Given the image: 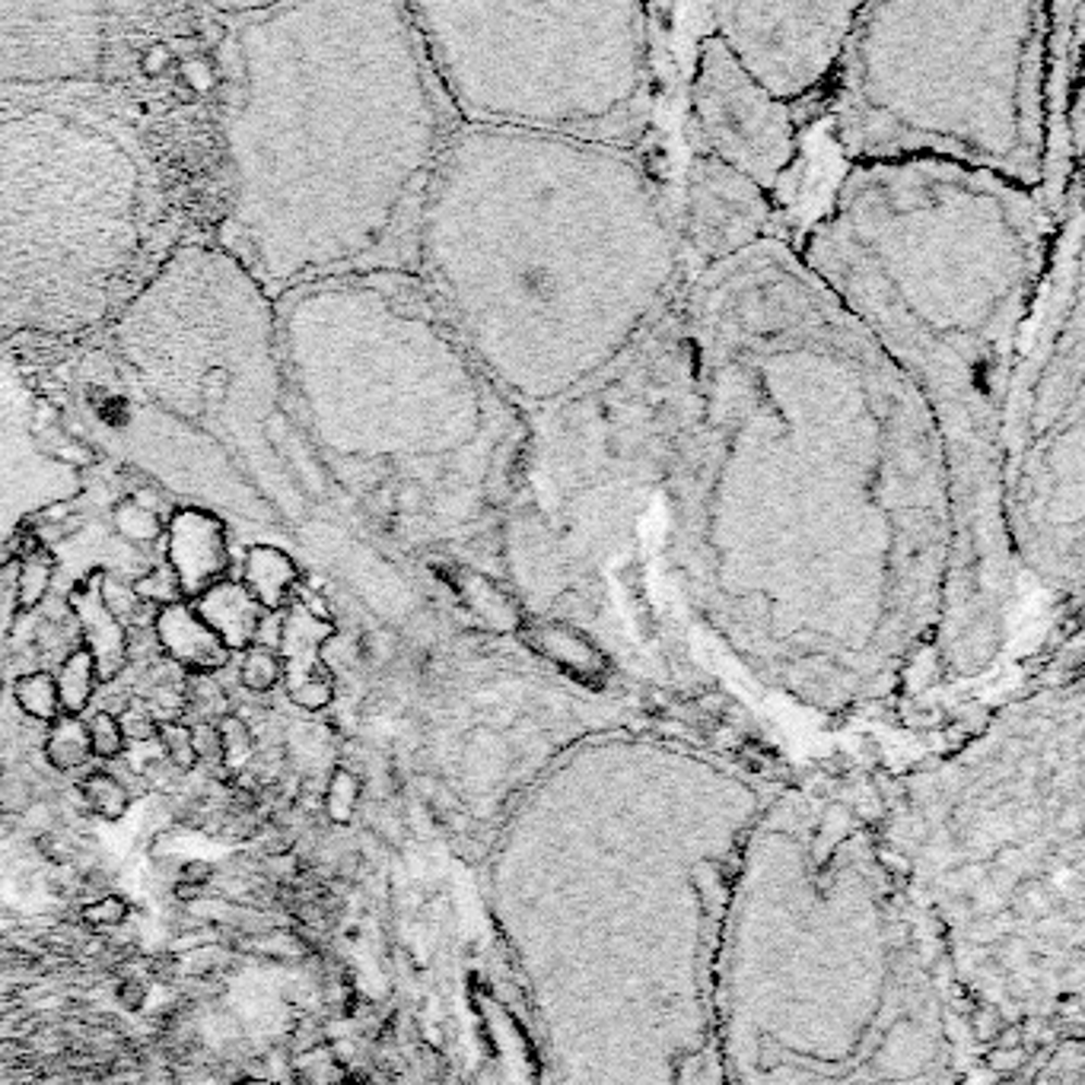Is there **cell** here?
<instances>
[{
	"label": "cell",
	"mask_w": 1085,
	"mask_h": 1085,
	"mask_svg": "<svg viewBox=\"0 0 1085 1085\" xmlns=\"http://www.w3.org/2000/svg\"><path fill=\"white\" fill-rule=\"evenodd\" d=\"M1050 3H860L825 96L850 167L949 163L1038 195Z\"/></svg>",
	"instance_id": "7"
},
{
	"label": "cell",
	"mask_w": 1085,
	"mask_h": 1085,
	"mask_svg": "<svg viewBox=\"0 0 1085 1085\" xmlns=\"http://www.w3.org/2000/svg\"><path fill=\"white\" fill-rule=\"evenodd\" d=\"M115 997H119V1006H125L131 1012H140V1009L147 1006V1000H150V987H147L144 977H134V974H131L125 981H119Z\"/></svg>",
	"instance_id": "40"
},
{
	"label": "cell",
	"mask_w": 1085,
	"mask_h": 1085,
	"mask_svg": "<svg viewBox=\"0 0 1085 1085\" xmlns=\"http://www.w3.org/2000/svg\"><path fill=\"white\" fill-rule=\"evenodd\" d=\"M303 580L299 564L278 544H251L243 560V580L261 612H284L291 592Z\"/></svg>",
	"instance_id": "23"
},
{
	"label": "cell",
	"mask_w": 1085,
	"mask_h": 1085,
	"mask_svg": "<svg viewBox=\"0 0 1085 1085\" xmlns=\"http://www.w3.org/2000/svg\"><path fill=\"white\" fill-rule=\"evenodd\" d=\"M671 157L678 163L668 167V188L691 278H701L710 268L767 239L793 243L787 233L784 205L745 175L685 147H678Z\"/></svg>",
	"instance_id": "14"
},
{
	"label": "cell",
	"mask_w": 1085,
	"mask_h": 1085,
	"mask_svg": "<svg viewBox=\"0 0 1085 1085\" xmlns=\"http://www.w3.org/2000/svg\"><path fill=\"white\" fill-rule=\"evenodd\" d=\"M109 13L102 3H0V84L96 81Z\"/></svg>",
	"instance_id": "15"
},
{
	"label": "cell",
	"mask_w": 1085,
	"mask_h": 1085,
	"mask_svg": "<svg viewBox=\"0 0 1085 1085\" xmlns=\"http://www.w3.org/2000/svg\"><path fill=\"white\" fill-rule=\"evenodd\" d=\"M157 745L163 752V761L175 774H195L198 770V754L192 742V726L185 719H163L157 726Z\"/></svg>",
	"instance_id": "33"
},
{
	"label": "cell",
	"mask_w": 1085,
	"mask_h": 1085,
	"mask_svg": "<svg viewBox=\"0 0 1085 1085\" xmlns=\"http://www.w3.org/2000/svg\"><path fill=\"white\" fill-rule=\"evenodd\" d=\"M1000 509L1022 583L1080 618L1085 535L1083 178L1053 223L1041 287L1006 389Z\"/></svg>",
	"instance_id": "11"
},
{
	"label": "cell",
	"mask_w": 1085,
	"mask_h": 1085,
	"mask_svg": "<svg viewBox=\"0 0 1085 1085\" xmlns=\"http://www.w3.org/2000/svg\"><path fill=\"white\" fill-rule=\"evenodd\" d=\"M167 564L182 602L205 595L210 585L226 580L233 564L230 535L220 513L208 506H182L167 526Z\"/></svg>",
	"instance_id": "18"
},
{
	"label": "cell",
	"mask_w": 1085,
	"mask_h": 1085,
	"mask_svg": "<svg viewBox=\"0 0 1085 1085\" xmlns=\"http://www.w3.org/2000/svg\"><path fill=\"white\" fill-rule=\"evenodd\" d=\"M337 633V627L329 618L306 612V608H291L284 618L281 633H278V656L284 663V688L293 707L319 713L332 707L334 701V675L322 659L325 643Z\"/></svg>",
	"instance_id": "19"
},
{
	"label": "cell",
	"mask_w": 1085,
	"mask_h": 1085,
	"mask_svg": "<svg viewBox=\"0 0 1085 1085\" xmlns=\"http://www.w3.org/2000/svg\"><path fill=\"white\" fill-rule=\"evenodd\" d=\"M802 125L793 106L754 84L729 48L701 26L681 58L678 147L726 163L780 201L802 150Z\"/></svg>",
	"instance_id": "12"
},
{
	"label": "cell",
	"mask_w": 1085,
	"mask_h": 1085,
	"mask_svg": "<svg viewBox=\"0 0 1085 1085\" xmlns=\"http://www.w3.org/2000/svg\"><path fill=\"white\" fill-rule=\"evenodd\" d=\"M71 608L84 633V646L96 659L99 681H115L127 666V633L122 618L102 602L99 574H93L71 592Z\"/></svg>",
	"instance_id": "21"
},
{
	"label": "cell",
	"mask_w": 1085,
	"mask_h": 1085,
	"mask_svg": "<svg viewBox=\"0 0 1085 1085\" xmlns=\"http://www.w3.org/2000/svg\"><path fill=\"white\" fill-rule=\"evenodd\" d=\"M45 761L51 770L58 774H74V770H84L86 764L93 761V752H89V732H86V719L84 716H58L48 732H45L42 742Z\"/></svg>",
	"instance_id": "24"
},
{
	"label": "cell",
	"mask_w": 1085,
	"mask_h": 1085,
	"mask_svg": "<svg viewBox=\"0 0 1085 1085\" xmlns=\"http://www.w3.org/2000/svg\"><path fill=\"white\" fill-rule=\"evenodd\" d=\"M172 64H175V54H172L169 45L163 42H153L147 51H140V61H137L140 74H147V77H160V74H167Z\"/></svg>",
	"instance_id": "39"
},
{
	"label": "cell",
	"mask_w": 1085,
	"mask_h": 1085,
	"mask_svg": "<svg viewBox=\"0 0 1085 1085\" xmlns=\"http://www.w3.org/2000/svg\"><path fill=\"white\" fill-rule=\"evenodd\" d=\"M127 917H131V904H127V898L115 895V891H102L81 908V923L96 929V933L119 929V926H125Z\"/></svg>",
	"instance_id": "35"
},
{
	"label": "cell",
	"mask_w": 1085,
	"mask_h": 1085,
	"mask_svg": "<svg viewBox=\"0 0 1085 1085\" xmlns=\"http://www.w3.org/2000/svg\"><path fill=\"white\" fill-rule=\"evenodd\" d=\"M233 45L213 246L274 303L332 278L408 274L423 192L459 127L408 3H255Z\"/></svg>",
	"instance_id": "4"
},
{
	"label": "cell",
	"mask_w": 1085,
	"mask_h": 1085,
	"mask_svg": "<svg viewBox=\"0 0 1085 1085\" xmlns=\"http://www.w3.org/2000/svg\"><path fill=\"white\" fill-rule=\"evenodd\" d=\"M296 430L363 526L494 630L522 633L501 529L529 418L468 357L411 274L379 271L278 299Z\"/></svg>",
	"instance_id": "5"
},
{
	"label": "cell",
	"mask_w": 1085,
	"mask_h": 1085,
	"mask_svg": "<svg viewBox=\"0 0 1085 1085\" xmlns=\"http://www.w3.org/2000/svg\"><path fill=\"white\" fill-rule=\"evenodd\" d=\"M81 805L99 822H122L131 812V793L109 767H93L77 787Z\"/></svg>",
	"instance_id": "26"
},
{
	"label": "cell",
	"mask_w": 1085,
	"mask_h": 1085,
	"mask_svg": "<svg viewBox=\"0 0 1085 1085\" xmlns=\"http://www.w3.org/2000/svg\"><path fill=\"white\" fill-rule=\"evenodd\" d=\"M1083 45L1085 0H1053L1047 29L1044 89V169L1038 201L1050 220L1060 217L1066 192L1083 178Z\"/></svg>",
	"instance_id": "17"
},
{
	"label": "cell",
	"mask_w": 1085,
	"mask_h": 1085,
	"mask_svg": "<svg viewBox=\"0 0 1085 1085\" xmlns=\"http://www.w3.org/2000/svg\"><path fill=\"white\" fill-rule=\"evenodd\" d=\"M217 881V866L208 863V860H185L178 870H175V885H188V888H198L208 895V888Z\"/></svg>",
	"instance_id": "38"
},
{
	"label": "cell",
	"mask_w": 1085,
	"mask_h": 1085,
	"mask_svg": "<svg viewBox=\"0 0 1085 1085\" xmlns=\"http://www.w3.org/2000/svg\"><path fill=\"white\" fill-rule=\"evenodd\" d=\"M86 491L81 465L51 453L33 430L29 398L0 379V570L13 560L23 526Z\"/></svg>",
	"instance_id": "16"
},
{
	"label": "cell",
	"mask_w": 1085,
	"mask_h": 1085,
	"mask_svg": "<svg viewBox=\"0 0 1085 1085\" xmlns=\"http://www.w3.org/2000/svg\"><path fill=\"white\" fill-rule=\"evenodd\" d=\"M681 312L694 395L659 532L675 621L805 707L881 701L929 666L946 608L936 423L787 239L694 278Z\"/></svg>",
	"instance_id": "1"
},
{
	"label": "cell",
	"mask_w": 1085,
	"mask_h": 1085,
	"mask_svg": "<svg viewBox=\"0 0 1085 1085\" xmlns=\"http://www.w3.org/2000/svg\"><path fill=\"white\" fill-rule=\"evenodd\" d=\"M360 796H363V784H360V774H354L350 767L337 764L329 780L322 784V793H319V802H322V812L325 818L344 828L354 822L357 815V805H360Z\"/></svg>",
	"instance_id": "28"
},
{
	"label": "cell",
	"mask_w": 1085,
	"mask_h": 1085,
	"mask_svg": "<svg viewBox=\"0 0 1085 1085\" xmlns=\"http://www.w3.org/2000/svg\"><path fill=\"white\" fill-rule=\"evenodd\" d=\"M691 395L678 309L618 367L526 415L503 585L526 637L585 675L633 688L698 675L659 580L663 497Z\"/></svg>",
	"instance_id": "6"
},
{
	"label": "cell",
	"mask_w": 1085,
	"mask_h": 1085,
	"mask_svg": "<svg viewBox=\"0 0 1085 1085\" xmlns=\"http://www.w3.org/2000/svg\"><path fill=\"white\" fill-rule=\"evenodd\" d=\"M217 732H220V749H223V770L230 777H239L243 770H249V764L258 754L255 729L239 713H226L217 719Z\"/></svg>",
	"instance_id": "29"
},
{
	"label": "cell",
	"mask_w": 1085,
	"mask_h": 1085,
	"mask_svg": "<svg viewBox=\"0 0 1085 1085\" xmlns=\"http://www.w3.org/2000/svg\"><path fill=\"white\" fill-rule=\"evenodd\" d=\"M115 716H119V726H122L127 742H157L160 719H157V713L147 707L144 701H127L125 710L115 713Z\"/></svg>",
	"instance_id": "36"
},
{
	"label": "cell",
	"mask_w": 1085,
	"mask_h": 1085,
	"mask_svg": "<svg viewBox=\"0 0 1085 1085\" xmlns=\"http://www.w3.org/2000/svg\"><path fill=\"white\" fill-rule=\"evenodd\" d=\"M408 274L526 415L618 367L694 284L668 163L468 125L433 167Z\"/></svg>",
	"instance_id": "3"
},
{
	"label": "cell",
	"mask_w": 1085,
	"mask_h": 1085,
	"mask_svg": "<svg viewBox=\"0 0 1085 1085\" xmlns=\"http://www.w3.org/2000/svg\"><path fill=\"white\" fill-rule=\"evenodd\" d=\"M36 796L29 780L23 777H0V812L3 815H26L33 809Z\"/></svg>",
	"instance_id": "37"
},
{
	"label": "cell",
	"mask_w": 1085,
	"mask_h": 1085,
	"mask_svg": "<svg viewBox=\"0 0 1085 1085\" xmlns=\"http://www.w3.org/2000/svg\"><path fill=\"white\" fill-rule=\"evenodd\" d=\"M198 618L220 637V643L230 653H246L249 646L258 643L264 612L251 599V592L236 580H220L192 602Z\"/></svg>",
	"instance_id": "22"
},
{
	"label": "cell",
	"mask_w": 1085,
	"mask_h": 1085,
	"mask_svg": "<svg viewBox=\"0 0 1085 1085\" xmlns=\"http://www.w3.org/2000/svg\"><path fill=\"white\" fill-rule=\"evenodd\" d=\"M153 633L169 659L192 675L220 671L233 659V653L220 643V637L198 618L192 602H169L157 608Z\"/></svg>",
	"instance_id": "20"
},
{
	"label": "cell",
	"mask_w": 1085,
	"mask_h": 1085,
	"mask_svg": "<svg viewBox=\"0 0 1085 1085\" xmlns=\"http://www.w3.org/2000/svg\"><path fill=\"white\" fill-rule=\"evenodd\" d=\"M284 681V663L278 656L274 646H261L255 643L243 653V663H239V685L251 691V694H268L274 691L278 685Z\"/></svg>",
	"instance_id": "31"
},
{
	"label": "cell",
	"mask_w": 1085,
	"mask_h": 1085,
	"mask_svg": "<svg viewBox=\"0 0 1085 1085\" xmlns=\"http://www.w3.org/2000/svg\"><path fill=\"white\" fill-rule=\"evenodd\" d=\"M236 1085H281V1083L264 1080V1076H243V1080H236Z\"/></svg>",
	"instance_id": "41"
},
{
	"label": "cell",
	"mask_w": 1085,
	"mask_h": 1085,
	"mask_svg": "<svg viewBox=\"0 0 1085 1085\" xmlns=\"http://www.w3.org/2000/svg\"><path fill=\"white\" fill-rule=\"evenodd\" d=\"M109 337L119 370L150 408L208 440L278 522L306 516L312 501L281 443L278 303L230 251L178 246L127 296Z\"/></svg>",
	"instance_id": "9"
},
{
	"label": "cell",
	"mask_w": 1085,
	"mask_h": 1085,
	"mask_svg": "<svg viewBox=\"0 0 1085 1085\" xmlns=\"http://www.w3.org/2000/svg\"><path fill=\"white\" fill-rule=\"evenodd\" d=\"M144 246L147 182L115 131L58 109L0 115V344L115 319Z\"/></svg>",
	"instance_id": "10"
},
{
	"label": "cell",
	"mask_w": 1085,
	"mask_h": 1085,
	"mask_svg": "<svg viewBox=\"0 0 1085 1085\" xmlns=\"http://www.w3.org/2000/svg\"><path fill=\"white\" fill-rule=\"evenodd\" d=\"M430 71L468 127H503L668 163L681 58L675 7L408 3Z\"/></svg>",
	"instance_id": "8"
},
{
	"label": "cell",
	"mask_w": 1085,
	"mask_h": 1085,
	"mask_svg": "<svg viewBox=\"0 0 1085 1085\" xmlns=\"http://www.w3.org/2000/svg\"><path fill=\"white\" fill-rule=\"evenodd\" d=\"M1053 223L1035 192L949 163H866L793 243L936 423L952 494V560L929 675H984L1012 637L1022 577L1000 509L1009 377Z\"/></svg>",
	"instance_id": "2"
},
{
	"label": "cell",
	"mask_w": 1085,
	"mask_h": 1085,
	"mask_svg": "<svg viewBox=\"0 0 1085 1085\" xmlns=\"http://www.w3.org/2000/svg\"><path fill=\"white\" fill-rule=\"evenodd\" d=\"M860 3H704L701 26L774 99L793 106L825 99ZM805 119V115H802Z\"/></svg>",
	"instance_id": "13"
},
{
	"label": "cell",
	"mask_w": 1085,
	"mask_h": 1085,
	"mask_svg": "<svg viewBox=\"0 0 1085 1085\" xmlns=\"http://www.w3.org/2000/svg\"><path fill=\"white\" fill-rule=\"evenodd\" d=\"M86 732H89V752L96 761L102 764H115L122 761V754L127 749L125 732L119 726V716L112 710H99L86 719Z\"/></svg>",
	"instance_id": "34"
},
{
	"label": "cell",
	"mask_w": 1085,
	"mask_h": 1085,
	"mask_svg": "<svg viewBox=\"0 0 1085 1085\" xmlns=\"http://www.w3.org/2000/svg\"><path fill=\"white\" fill-rule=\"evenodd\" d=\"M54 577V560L45 551H29L20 564V577H16V605L20 612H33L42 605V599L48 595V585Z\"/></svg>",
	"instance_id": "32"
},
{
	"label": "cell",
	"mask_w": 1085,
	"mask_h": 1085,
	"mask_svg": "<svg viewBox=\"0 0 1085 1085\" xmlns=\"http://www.w3.org/2000/svg\"><path fill=\"white\" fill-rule=\"evenodd\" d=\"M112 526L131 544H150L167 535V526H163L160 513L153 506L140 503L137 497H125V501L115 503Z\"/></svg>",
	"instance_id": "30"
},
{
	"label": "cell",
	"mask_w": 1085,
	"mask_h": 1085,
	"mask_svg": "<svg viewBox=\"0 0 1085 1085\" xmlns=\"http://www.w3.org/2000/svg\"><path fill=\"white\" fill-rule=\"evenodd\" d=\"M13 701L16 707L23 710L29 719L51 726L61 716V704H58V688H54V675L51 671H26L13 681Z\"/></svg>",
	"instance_id": "27"
},
{
	"label": "cell",
	"mask_w": 1085,
	"mask_h": 1085,
	"mask_svg": "<svg viewBox=\"0 0 1085 1085\" xmlns=\"http://www.w3.org/2000/svg\"><path fill=\"white\" fill-rule=\"evenodd\" d=\"M96 685H99V671H96V659L86 646H77L64 656V663L54 675V688H58V704L64 716H84L93 698H96Z\"/></svg>",
	"instance_id": "25"
}]
</instances>
